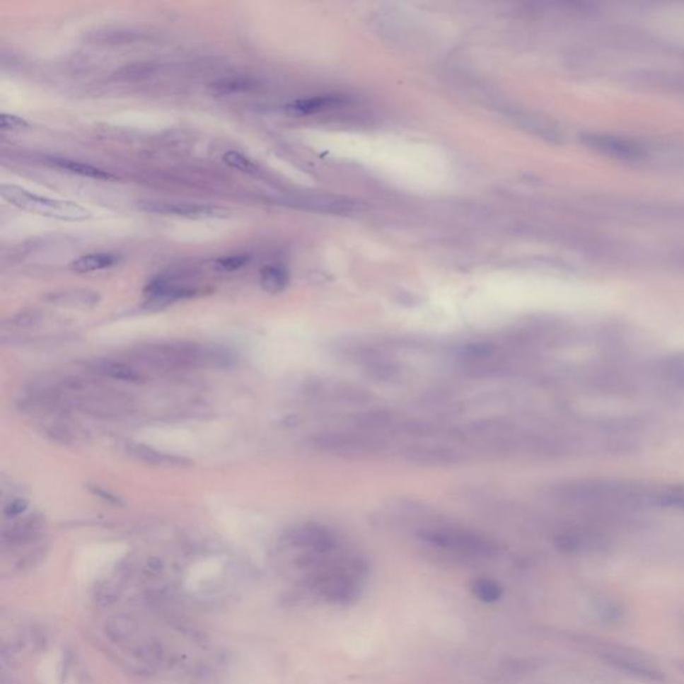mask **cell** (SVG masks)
<instances>
[{
    "label": "cell",
    "instance_id": "1",
    "mask_svg": "<svg viewBox=\"0 0 684 684\" xmlns=\"http://www.w3.org/2000/svg\"><path fill=\"white\" fill-rule=\"evenodd\" d=\"M547 496L559 504L586 508L601 514L628 512L652 504L679 503V494L652 492L632 484L611 480L564 481L552 485Z\"/></svg>",
    "mask_w": 684,
    "mask_h": 684
},
{
    "label": "cell",
    "instance_id": "2",
    "mask_svg": "<svg viewBox=\"0 0 684 684\" xmlns=\"http://www.w3.org/2000/svg\"><path fill=\"white\" fill-rule=\"evenodd\" d=\"M572 643L595 661H601L615 671L625 673L640 682L663 683L667 679V673L658 661L632 646L583 634L574 635Z\"/></svg>",
    "mask_w": 684,
    "mask_h": 684
},
{
    "label": "cell",
    "instance_id": "3",
    "mask_svg": "<svg viewBox=\"0 0 684 684\" xmlns=\"http://www.w3.org/2000/svg\"><path fill=\"white\" fill-rule=\"evenodd\" d=\"M417 536L431 548L457 557L487 559L496 553L493 541L470 529L433 524L419 529Z\"/></svg>",
    "mask_w": 684,
    "mask_h": 684
},
{
    "label": "cell",
    "instance_id": "4",
    "mask_svg": "<svg viewBox=\"0 0 684 684\" xmlns=\"http://www.w3.org/2000/svg\"><path fill=\"white\" fill-rule=\"evenodd\" d=\"M141 354L144 361L168 369L226 365L230 360L226 352L224 353L219 349L206 348L195 344H161L144 349Z\"/></svg>",
    "mask_w": 684,
    "mask_h": 684
},
{
    "label": "cell",
    "instance_id": "5",
    "mask_svg": "<svg viewBox=\"0 0 684 684\" xmlns=\"http://www.w3.org/2000/svg\"><path fill=\"white\" fill-rule=\"evenodd\" d=\"M0 195L4 201L18 209L47 218L75 222L86 221L91 216V213L87 209L75 202L42 197L15 185H1Z\"/></svg>",
    "mask_w": 684,
    "mask_h": 684
},
{
    "label": "cell",
    "instance_id": "6",
    "mask_svg": "<svg viewBox=\"0 0 684 684\" xmlns=\"http://www.w3.org/2000/svg\"><path fill=\"white\" fill-rule=\"evenodd\" d=\"M313 446L324 453L342 458H369L384 453L386 443L372 433L326 432L313 439Z\"/></svg>",
    "mask_w": 684,
    "mask_h": 684
},
{
    "label": "cell",
    "instance_id": "7",
    "mask_svg": "<svg viewBox=\"0 0 684 684\" xmlns=\"http://www.w3.org/2000/svg\"><path fill=\"white\" fill-rule=\"evenodd\" d=\"M517 434L516 425L505 419H481L458 425L453 436L469 444L488 445L499 451Z\"/></svg>",
    "mask_w": 684,
    "mask_h": 684
},
{
    "label": "cell",
    "instance_id": "8",
    "mask_svg": "<svg viewBox=\"0 0 684 684\" xmlns=\"http://www.w3.org/2000/svg\"><path fill=\"white\" fill-rule=\"evenodd\" d=\"M284 541L290 548L300 551L301 557L326 556L337 547L335 533L320 524H302L290 529Z\"/></svg>",
    "mask_w": 684,
    "mask_h": 684
},
{
    "label": "cell",
    "instance_id": "9",
    "mask_svg": "<svg viewBox=\"0 0 684 684\" xmlns=\"http://www.w3.org/2000/svg\"><path fill=\"white\" fill-rule=\"evenodd\" d=\"M402 456L409 464L425 468L455 467L467 461V453L446 445H410Z\"/></svg>",
    "mask_w": 684,
    "mask_h": 684
},
{
    "label": "cell",
    "instance_id": "10",
    "mask_svg": "<svg viewBox=\"0 0 684 684\" xmlns=\"http://www.w3.org/2000/svg\"><path fill=\"white\" fill-rule=\"evenodd\" d=\"M138 209L158 216H182L190 219H207V218H225L228 210L211 206V204L175 202V201H139Z\"/></svg>",
    "mask_w": 684,
    "mask_h": 684
},
{
    "label": "cell",
    "instance_id": "11",
    "mask_svg": "<svg viewBox=\"0 0 684 684\" xmlns=\"http://www.w3.org/2000/svg\"><path fill=\"white\" fill-rule=\"evenodd\" d=\"M457 362L461 368L472 373L492 372L497 369V348L487 342H473L460 347L455 352Z\"/></svg>",
    "mask_w": 684,
    "mask_h": 684
},
{
    "label": "cell",
    "instance_id": "12",
    "mask_svg": "<svg viewBox=\"0 0 684 684\" xmlns=\"http://www.w3.org/2000/svg\"><path fill=\"white\" fill-rule=\"evenodd\" d=\"M589 608L595 619L603 625H620L625 619L623 601L605 592H593L589 595Z\"/></svg>",
    "mask_w": 684,
    "mask_h": 684
},
{
    "label": "cell",
    "instance_id": "13",
    "mask_svg": "<svg viewBox=\"0 0 684 684\" xmlns=\"http://www.w3.org/2000/svg\"><path fill=\"white\" fill-rule=\"evenodd\" d=\"M45 301L60 308L91 309L100 301V294L90 289H67L48 293Z\"/></svg>",
    "mask_w": 684,
    "mask_h": 684
},
{
    "label": "cell",
    "instance_id": "14",
    "mask_svg": "<svg viewBox=\"0 0 684 684\" xmlns=\"http://www.w3.org/2000/svg\"><path fill=\"white\" fill-rule=\"evenodd\" d=\"M43 526H45V521L40 516L31 515V516L24 517L10 528L3 529L1 543L3 545H10V547L28 544L35 540L40 535Z\"/></svg>",
    "mask_w": 684,
    "mask_h": 684
},
{
    "label": "cell",
    "instance_id": "15",
    "mask_svg": "<svg viewBox=\"0 0 684 684\" xmlns=\"http://www.w3.org/2000/svg\"><path fill=\"white\" fill-rule=\"evenodd\" d=\"M126 448H127V453L130 456L139 460V461H144L146 464H151V465L180 468V467H187V465L192 464V461L185 458V457L159 452V451H156L154 448H150L147 445L129 443L126 445Z\"/></svg>",
    "mask_w": 684,
    "mask_h": 684
},
{
    "label": "cell",
    "instance_id": "16",
    "mask_svg": "<svg viewBox=\"0 0 684 684\" xmlns=\"http://www.w3.org/2000/svg\"><path fill=\"white\" fill-rule=\"evenodd\" d=\"M88 368L93 373H95L105 378H112L117 381L124 383H138L141 380V374L132 369V366L112 360H94L88 362Z\"/></svg>",
    "mask_w": 684,
    "mask_h": 684
},
{
    "label": "cell",
    "instance_id": "17",
    "mask_svg": "<svg viewBox=\"0 0 684 684\" xmlns=\"http://www.w3.org/2000/svg\"><path fill=\"white\" fill-rule=\"evenodd\" d=\"M120 255L115 253H91L72 261L70 269L76 273H93L106 270L120 264Z\"/></svg>",
    "mask_w": 684,
    "mask_h": 684
},
{
    "label": "cell",
    "instance_id": "18",
    "mask_svg": "<svg viewBox=\"0 0 684 684\" xmlns=\"http://www.w3.org/2000/svg\"><path fill=\"white\" fill-rule=\"evenodd\" d=\"M50 163H51L52 166H55V168L63 170V171H67V173H71V174H76V175H81V177H87V178H91V180H115V175L110 174V173L105 171V170H102V168L91 166V165H88V163L79 162V161H74V159H66V158H51V159H50Z\"/></svg>",
    "mask_w": 684,
    "mask_h": 684
},
{
    "label": "cell",
    "instance_id": "19",
    "mask_svg": "<svg viewBox=\"0 0 684 684\" xmlns=\"http://www.w3.org/2000/svg\"><path fill=\"white\" fill-rule=\"evenodd\" d=\"M257 83L246 76H228L218 79L209 86V93L213 96H228L240 93H249Z\"/></svg>",
    "mask_w": 684,
    "mask_h": 684
},
{
    "label": "cell",
    "instance_id": "20",
    "mask_svg": "<svg viewBox=\"0 0 684 684\" xmlns=\"http://www.w3.org/2000/svg\"><path fill=\"white\" fill-rule=\"evenodd\" d=\"M586 142L599 149L601 151H605L608 154L616 156H637L639 154V149L634 144H628L625 141L611 138V137H601V135H589L586 138Z\"/></svg>",
    "mask_w": 684,
    "mask_h": 684
},
{
    "label": "cell",
    "instance_id": "21",
    "mask_svg": "<svg viewBox=\"0 0 684 684\" xmlns=\"http://www.w3.org/2000/svg\"><path fill=\"white\" fill-rule=\"evenodd\" d=\"M260 284L265 291L270 294H278L288 286V273L281 266L267 265L262 267L260 273Z\"/></svg>",
    "mask_w": 684,
    "mask_h": 684
},
{
    "label": "cell",
    "instance_id": "22",
    "mask_svg": "<svg viewBox=\"0 0 684 684\" xmlns=\"http://www.w3.org/2000/svg\"><path fill=\"white\" fill-rule=\"evenodd\" d=\"M470 591L476 599L482 603H494L503 596V589L491 579L480 577L472 581Z\"/></svg>",
    "mask_w": 684,
    "mask_h": 684
},
{
    "label": "cell",
    "instance_id": "23",
    "mask_svg": "<svg viewBox=\"0 0 684 684\" xmlns=\"http://www.w3.org/2000/svg\"><path fill=\"white\" fill-rule=\"evenodd\" d=\"M252 261V257L246 253H237L221 257L216 261V269L224 273H233L240 270L242 267L248 266Z\"/></svg>",
    "mask_w": 684,
    "mask_h": 684
},
{
    "label": "cell",
    "instance_id": "24",
    "mask_svg": "<svg viewBox=\"0 0 684 684\" xmlns=\"http://www.w3.org/2000/svg\"><path fill=\"white\" fill-rule=\"evenodd\" d=\"M222 161H224L225 165H228V168H236V170L242 171V173L252 174V173L257 171V166L253 163L248 156L240 154L238 151H234V150L226 151L222 156Z\"/></svg>",
    "mask_w": 684,
    "mask_h": 684
},
{
    "label": "cell",
    "instance_id": "25",
    "mask_svg": "<svg viewBox=\"0 0 684 684\" xmlns=\"http://www.w3.org/2000/svg\"><path fill=\"white\" fill-rule=\"evenodd\" d=\"M28 122L13 115V114H1L0 115V127L3 132H22L24 129H28Z\"/></svg>",
    "mask_w": 684,
    "mask_h": 684
},
{
    "label": "cell",
    "instance_id": "26",
    "mask_svg": "<svg viewBox=\"0 0 684 684\" xmlns=\"http://www.w3.org/2000/svg\"><path fill=\"white\" fill-rule=\"evenodd\" d=\"M88 489H90V492L93 493L94 496L102 499L108 504L114 505V506H122L123 505L122 500H120L117 494L110 492V491L102 488V487H99V485H90Z\"/></svg>",
    "mask_w": 684,
    "mask_h": 684
},
{
    "label": "cell",
    "instance_id": "27",
    "mask_svg": "<svg viewBox=\"0 0 684 684\" xmlns=\"http://www.w3.org/2000/svg\"><path fill=\"white\" fill-rule=\"evenodd\" d=\"M39 321H40V314L35 312H27L22 313V314L16 315L15 318H12L11 324L15 327H31V326L39 324Z\"/></svg>",
    "mask_w": 684,
    "mask_h": 684
},
{
    "label": "cell",
    "instance_id": "28",
    "mask_svg": "<svg viewBox=\"0 0 684 684\" xmlns=\"http://www.w3.org/2000/svg\"><path fill=\"white\" fill-rule=\"evenodd\" d=\"M27 508V502L23 499H16L4 508V515L8 517H16L22 515Z\"/></svg>",
    "mask_w": 684,
    "mask_h": 684
},
{
    "label": "cell",
    "instance_id": "29",
    "mask_svg": "<svg viewBox=\"0 0 684 684\" xmlns=\"http://www.w3.org/2000/svg\"><path fill=\"white\" fill-rule=\"evenodd\" d=\"M683 631H684V619H683Z\"/></svg>",
    "mask_w": 684,
    "mask_h": 684
}]
</instances>
